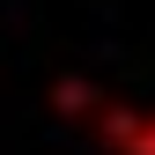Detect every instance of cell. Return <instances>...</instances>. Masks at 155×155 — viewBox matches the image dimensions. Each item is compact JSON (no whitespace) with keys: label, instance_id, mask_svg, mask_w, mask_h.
<instances>
[{"label":"cell","instance_id":"6da1fadb","mask_svg":"<svg viewBox=\"0 0 155 155\" xmlns=\"http://www.w3.org/2000/svg\"><path fill=\"white\" fill-rule=\"evenodd\" d=\"M104 133L118 140V155H155V118H133V111H104Z\"/></svg>","mask_w":155,"mask_h":155}]
</instances>
